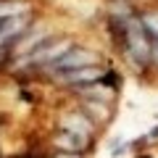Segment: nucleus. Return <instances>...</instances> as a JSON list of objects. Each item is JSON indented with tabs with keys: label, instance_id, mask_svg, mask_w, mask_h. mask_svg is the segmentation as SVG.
<instances>
[{
	"label": "nucleus",
	"instance_id": "f257e3e1",
	"mask_svg": "<svg viewBox=\"0 0 158 158\" xmlns=\"http://www.w3.org/2000/svg\"><path fill=\"white\" fill-rule=\"evenodd\" d=\"M56 158H82V153H58Z\"/></svg>",
	"mask_w": 158,
	"mask_h": 158
},
{
	"label": "nucleus",
	"instance_id": "f03ea898",
	"mask_svg": "<svg viewBox=\"0 0 158 158\" xmlns=\"http://www.w3.org/2000/svg\"><path fill=\"white\" fill-rule=\"evenodd\" d=\"M8 58H11V53H8V50H0V66H6Z\"/></svg>",
	"mask_w": 158,
	"mask_h": 158
}]
</instances>
